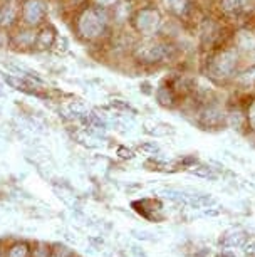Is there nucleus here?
Returning <instances> with one entry per match:
<instances>
[{"instance_id":"nucleus-1","label":"nucleus","mask_w":255,"mask_h":257,"mask_svg":"<svg viewBox=\"0 0 255 257\" xmlns=\"http://www.w3.org/2000/svg\"><path fill=\"white\" fill-rule=\"evenodd\" d=\"M243 66L245 56L233 42L205 52L200 61L201 74L216 86L232 82L243 71Z\"/></svg>"},{"instance_id":"nucleus-2","label":"nucleus","mask_w":255,"mask_h":257,"mask_svg":"<svg viewBox=\"0 0 255 257\" xmlns=\"http://www.w3.org/2000/svg\"><path fill=\"white\" fill-rule=\"evenodd\" d=\"M133 56L138 62L148 66L171 64L181 57V47L166 37H144L141 42L134 46Z\"/></svg>"},{"instance_id":"nucleus-3","label":"nucleus","mask_w":255,"mask_h":257,"mask_svg":"<svg viewBox=\"0 0 255 257\" xmlns=\"http://www.w3.org/2000/svg\"><path fill=\"white\" fill-rule=\"evenodd\" d=\"M109 24V14L108 9L103 7H91L83 12L79 17L78 29L79 34L88 41H96L106 32Z\"/></svg>"},{"instance_id":"nucleus-4","label":"nucleus","mask_w":255,"mask_h":257,"mask_svg":"<svg viewBox=\"0 0 255 257\" xmlns=\"http://www.w3.org/2000/svg\"><path fill=\"white\" fill-rule=\"evenodd\" d=\"M215 12L237 29L245 19L255 14V0H215Z\"/></svg>"},{"instance_id":"nucleus-5","label":"nucleus","mask_w":255,"mask_h":257,"mask_svg":"<svg viewBox=\"0 0 255 257\" xmlns=\"http://www.w3.org/2000/svg\"><path fill=\"white\" fill-rule=\"evenodd\" d=\"M133 27L143 37H155L163 29V17L161 12L156 7H141L134 12L133 16Z\"/></svg>"},{"instance_id":"nucleus-6","label":"nucleus","mask_w":255,"mask_h":257,"mask_svg":"<svg viewBox=\"0 0 255 257\" xmlns=\"http://www.w3.org/2000/svg\"><path fill=\"white\" fill-rule=\"evenodd\" d=\"M165 11L180 22L198 24L203 14L196 7V0H161Z\"/></svg>"},{"instance_id":"nucleus-7","label":"nucleus","mask_w":255,"mask_h":257,"mask_svg":"<svg viewBox=\"0 0 255 257\" xmlns=\"http://www.w3.org/2000/svg\"><path fill=\"white\" fill-rule=\"evenodd\" d=\"M46 16V7L42 0H27L24 6L22 17L29 26H37Z\"/></svg>"},{"instance_id":"nucleus-8","label":"nucleus","mask_w":255,"mask_h":257,"mask_svg":"<svg viewBox=\"0 0 255 257\" xmlns=\"http://www.w3.org/2000/svg\"><path fill=\"white\" fill-rule=\"evenodd\" d=\"M155 98H156V103L163 106V108H176L180 103H183L176 91L171 88L170 82L161 84L160 88L155 91Z\"/></svg>"},{"instance_id":"nucleus-9","label":"nucleus","mask_w":255,"mask_h":257,"mask_svg":"<svg viewBox=\"0 0 255 257\" xmlns=\"http://www.w3.org/2000/svg\"><path fill=\"white\" fill-rule=\"evenodd\" d=\"M2 77L6 81V84L11 86L12 89H17V91H29L31 88H34V84L27 77H21V76H14V74H4L2 72Z\"/></svg>"},{"instance_id":"nucleus-10","label":"nucleus","mask_w":255,"mask_h":257,"mask_svg":"<svg viewBox=\"0 0 255 257\" xmlns=\"http://www.w3.org/2000/svg\"><path fill=\"white\" fill-rule=\"evenodd\" d=\"M245 118H247V130L255 133V96H245Z\"/></svg>"},{"instance_id":"nucleus-11","label":"nucleus","mask_w":255,"mask_h":257,"mask_svg":"<svg viewBox=\"0 0 255 257\" xmlns=\"http://www.w3.org/2000/svg\"><path fill=\"white\" fill-rule=\"evenodd\" d=\"M56 41V32L52 27H46L42 29V31L37 34L36 37V46L39 47V49H47V47H51L54 44Z\"/></svg>"},{"instance_id":"nucleus-12","label":"nucleus","mask_w":255,"mask_h":257,"mask_svg":"<svg viewBox=\"0 0 255 257\" xmlns=\"http://www.w3.org/2000/svg\"><path fill=\"white\" fill-rule=\"evenodd\" d=\"M32 249L29 247L26 242H17L9 247V250L6 252V257H31Z\"/></svg>"},{"instance_id":"nucleus-13","label":"nucleus","mask_w":255,"mask_h":257,"mask_svg":"<svg viewBox=\"0 0 255 257\" xmlns=\"http://www.w3.org/2000/svg\"><path fill=\"white\" fill-rule=\"evenodd\" d=\"M52 255V249L44 242H39L36 244V247L32 249V254L31 257H51Z\"/></svg>"},{"instance_id":"nucleus-14","label":"nucleus","mask_w":255,"mask_h":257,"mask_svg":"<svg viewBox=\"0 0 255 257\" xmlns=\"http://www.w3.org/2000/svg\"><path fill=\"white\" fill-rule=\"evenodd\" d=\"M51 257H72V252L64 245H56L54 249H52Z\"/></svg>"},{"instance_id":"nucleus-15","label":"nucleus","mask_w":255,"mask_h":257,"mask_svg":"<svg viewBox=\"0 0 255 257\" xmlns=\"http://www.w3.org/2000/svg\"><path fill=\"white\" fill-rule=\"evenodd\" d=\"M96 6L98 7H103V9H114L119 4V0H94Z\"/></svg>"},{"instance_id":"nucleus-16","label":"nucleus","mask_w":255,"mask_h":257,"mask_svg":"<svg viewBox=\"0 0 255 257\" xmlns=\"http://www.w3.org/2000/svg\"><path fill=\"white\" fill-rule=\"evenodd\" d=\"M111 106H113V108H116V109H123V111H129V109H131V106H129L128 103H123L121 99H113Z\"/></svg>"},{"instance_id":"nucleus-17","label":"nucleus","mask_w":255,"mask_h":257,"mask_svg":"<svg viewBox=\"0 0 255 257\" xmlns=\"http://www.w3.org/2000/svg\"><path fill=\"white\" fill-rule=\"evenodd\" d=\"M57 51H61V52H66L67 51V39L66 37H61L59 41H57Z\"/></svg>"},{"instance_id":"nucleus-18","label":"nucleus","mask_w":255,"mask_h":257,"mask_svg":"<svg viewBox=\"0 0 255 257\" xmlns=\"http://www.w3.org/2000/svg\"><path fill=\"white\" fill-rule=\"evenodd\" d=\"M0 257H6V254L2 252V249H0Z\"/></svg>"},{"instance_id":"nucleus-19","label":"nucleus","mask_w":255,"mask_h":257,"mask_svg":"<svg viewBox=\"0 0 255 257\" xmlns=\"http://www.w3.org/2000/svg\"><path fill=\"white\" fill-rule=\"evenodd\" d=\"M0 22H2V14H0Z\"/></svg>"}]
</instances>
